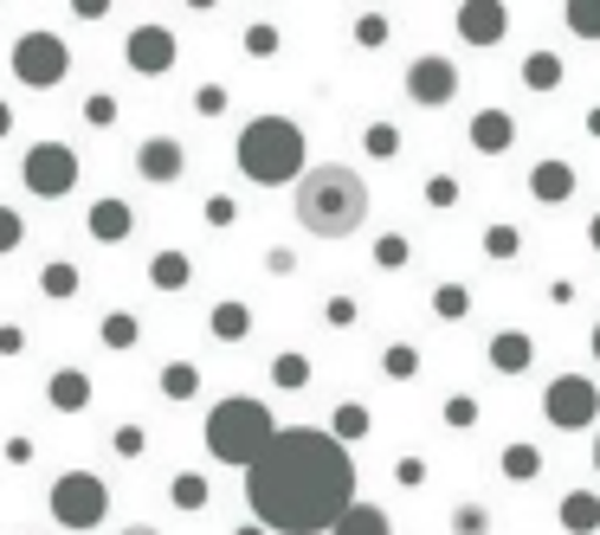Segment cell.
Instances as JSON below:
<instances>
[{"label": "cell", "instance_id": "cell-1", "mask_svg": "<svg viewBox=\"0 0 600 535\" xmlns=\"http://www.w3.org/2000/svg\"><path fill=\"white\" fill-rule=\"evenodd\" d=\"M246 503L266 535H323L355 503V459L323 426H278L246 465Z\"/></svg>", "mask_w": 600, "mask_h": 535}, {"label": "cell", "instance_id": "cell-2", "mask_svg": "<svg viewBox=\"0 0 600 535\" xmlns=\"http://www.w3.org/2000/svg\"><path fill=\"white\" fill-rule=\"evenodd\" d=\"M368 219V181L342 162H323V168H304L297 175V226L317 233V239H349L362 233Z\"/></svg>", "mask_w": 600, "mask_h": 535}, {"label": "cell", "instance_id": "cell-3", "mask_svg": "<svg viewBox=\"0 0 600 535\" xmlns=\"http://www.w3.org/2000/svg\"><path fill=\"white\" fill-rule=\"evenodd\" d=\"M239 175L259 188H284L304 175V130L291 117H252L239 130Z\"/></svg>", "mask_w": 600, "mask_h": 535}, {"label": "cell", "instance_id": "cell-4", "mask_svg": "<svg viewBox=\"0 0 600 535\" xmlns=\"http://www.w3.org/2000/svg\"><path fill=\"white\" fill-rule=\"evenodd\" d=\"M271 413L259 401H246V394H233V401H220L207 413V426H200V439H207V459H220V465H252L259 452L271 445Z\"/></svg>", "mask_w": 600, "mask_h": 535}, {"label": "cell", "instance_id": "cell-5", "mask_svg": "<svg viewBox=\"0 0 600 535\" xmlns=\"http://www.w3.org/2000/svg\"><path fill=\"white\" fill-rule=\"evenodd\" d=\"M46 510H52L59 530H97L110 516V490H104L97 471H59L52 490H46Z\"/></svg>", "mask_w": 600, "mask_h": 535}, {"label": "cell", "instance_id": "cell-6", "mask_svg": "<svg viewBox=\"0 0 600 535\" xmlns=\"http://www.w3.org/2000/svg\"><path fill=\"white\" fill-rule=\"evenodd\" d=\"M13 78L26 84V91H59L71 78V46L52 33V26H33V33H20L13 39Z\"/></svg>", "mask_w": 600, "mask_h": 535}, {"label": "cell", "instance_id": "cell-7", "mask_svg": "<svg viewBox=\"0 0 600 535\" xmlns=\"http://www.w3.org/2000/svg\"><path fill=\"white\" fill-rule=\"evenodd\" d=\"M78 148L71 142H33L26 148V162H20V181H26V194L33 201H66L71 188H78Z\"/></svg>", "mask_w": 600, "mask_h": 535}, {"label": "cell", "instance_id": "cell-8", "mask_svg": "<svg viewBox=\"0 0 600 535\" xmlns=\"http://www.w3.org/2000/svg\"><path fill=\"white\" fill-rule=\"evenodd\" d=\"M175 26H130V39H123V66L136 78H162V71H175Z\"/></svg>", "mask_w": 600, "mask_h": 535}, {"label": "cell", "instance_id": "cell-9", "mask_svg": "<svg viewBox=\"0 0 600 535\" xmlns=\"http://www.w3.org/2000/svg\"><path fill=\"white\" fill-rule=\"evenodd\" d=\"M542 413H549L555 426H588V419L600 413L595 381H581V374H555L549 394H542Z\"/></svg>", "mask_w": 600, "mask_h": 535}, {"label": "cell", "instance_id": "cell-10", "mask_svg": "<svg viewBox=\"0 0 600 535\" xmlns=\"http://www.w3.org/2000/svg\"><path fill=\"white\" fill-rule=\"evenodd\" d=\"M407 97H413V104H426V110L452 104V97H459V66H452V59H439V52L413 59V66H407Z\"/></svg>", "mask_w": 600, "mask_h": 535}, {"label": "cell", "instance_id": "cell-11", "mask_svg": "<svg viewBox=\"0 0 600 535\" xmlns=\"http://www.w3.org/2000/svg\"><path fill=\"white\" fill-rule=\"evenodd\" d=\"M136 175H142L149 188H175V181L188 175V148H181L175 135H149V142L136 148Z\"/></svg>", "mask_w": 600, "mask_h": 535}, {"label": "cell", "instance_id": "cell-12", "mask_svg": "<svg viewBox=\"0 0 600 535\" xmlns=\"http://www.w3.org/2000/svg\"><path fill=\"white\" fill-rule=\"evenodd\" d=\"M84 233L97 239V246H123L136 233V206L123 201V194H110V201H91V213H84Z\"/></svg>", "mask_w": 600, "mask_h": 535}, {"label": "cell", "instance_id": "cell-13", "mask_svg": "<svg viewBox=\"0 0 600 535\" xmlns=\"http://www.w3.org/2000/svg\"><path fill=\"white\" fill-rule=\"evenodd\" d=\"M504 26H510V13H504L497 0H471V7H459V33H466L471 46H497Z\"/></svg>", "mask_w": 600, "mask_h": 535}, {"label": "cell", "instance_id": "cell-14", "mask_svg": "<svg viewBox=\"0 0 600 535\" xmlns=\"http://www.w3.org/2000/svg\"><path fill=\"white\" fill-rule=\"evenodd\" d=\"M510 142H517V117L510 110H478L471 117V148L478 155H504Z\"/></svg>", "mask_w": 600, "mask_h": 535}, {"label": "cell", "instance_id": "cell-15", "mask_svg": "<svg viewBox=\"0 0 600 535\" xmlns=\"http://www.w3.org/2000/svg\"><path fill=\"white\" fill-rule=\"evenodd\" d=\"M91 394H97V388H91V374H84V368H59V374L46 381V401H52V413H84V406H91Z\"/></svg>", "mask_w": 600, "mask_h": 535}, {"label": "cell", "instance_id": "cell-16", "mask_svg": "<svg viewBox=\"0 0 600 535\" xmlns=\"http://www.w3.org/2000/svg\"><path fill=\"white\" fill-rule=\"evenodd\" d=\"M188 284H195V259H188V252L162 246V252L149 259V290H168V297H175V290H188Z\"/></svg>", "mask_w": 600, "mask_h": 535}, {"label": "cell", "instance_id": "cell-17", "mask_svg": "<svg viewBox=\"0 0 600 535\" xmlns=\"http://www.w3.org/2000/svg\"><path fill=\"white\" fill-rule=\"evenodd\" d=\"M530 335L523 330H497L491 335V368H497V374H523V368H530Z\"/></svg>", "mask_w": 600, "mask_h": 535}, {"label": "cell", "instance_id": "cell-18", "mask_svg": "<svg viewBox=\"0 0 600 535\" xmlns=\"http://www.w3.org/2000/svg\"><path fill=\"white\" fill-rule=\"evenodd\" d=\"M530 194L536 201H568V194H575V168H568V162H536V175H530Z\"/></svg>", "mask_w": 600, "mask_h": 535}, {"label": "cell", "instance_id": "cell-19", "mask_svg": "<svg viewBox=\"0 0 600 535\" xmlns=\"http://www.w3.org/2000/svg\"><path fill=\"white\" fill-rule=\"evenodd\" d=\"M330 535H395V523H388V510H375V503H349L330 523Z\"/></svg>", "mask_w": 600, "mask_h": 535}, {"label": "cell", "instance_id": "cell-20", "mask_svg": "<svg viewBox=\"0 0 600 535\" xmlns=\"http://www.w3.org/2000/svg\"><path fill=\"white\" fill-rule=\"evenodd\" d=\"M207 330H213V342H246V335H252V310H246L239 297H226V304H213Z\"/></svg>", "mask_w": 600, "mask_h": 535}, {"label": "cell", "instance_id": "cell-21", "mask_svg": "<svg viewBox=\"0 0 600 535\" xmlns=\"http://www.w3.org/2000/svg\"><path fill=\"white\" fill-rule=\"evenodd\" d=\"M155 388H162V401L168 406H188L200 394V368L195 361H168V368L155 374Z\"/></svg>", "mask_w": 600, "mask_h": 535}, {"label": "cell", "instance_id": "cell-22", "mask_svg": "<svg viewBox=\"0 0 600 535\" xmlns=\"http://www.w3.org/2000/svg\"><path fill=\"white\" fill-rule=\"evenodd\" d=\"M271 388H278V394H304V388H310V355H297V348L271 355Z\"/></svg>", "mask_w": 600, "mask_h": 535}, {"label": "cell", "instance_id": "cell-23", "mask_svg": "<svg viewBox=\"0 0 600 535\" xmlns=\"http://www.w3.org/2000/svg\"><path fill=\"white\" fill-rule=\"evenodd\" d=\"M78 290H84V277H78V265H71V259H52V265H39V297L66 304V297H78Z\"/></svg>", "mask_w": 600, "mask_h": 535}, {"label": "cell", "instance_id": "cell-24", "mask_svg": "<svg viewBox=\"0 0 600 535\" xmlns=\"http://www.w3.org/2000/svg\"><path fill=\"white\" fill-rule=\"evenodd\" d=\"M97 342H104V348H117V355H123V348H136V342H142V323H136V310H110V317L97 323Z\"/></svg>", "mask_w": 600, "mask_h": 535}, {"label": "cell", "instance_id": "cell-25", "mask_svg": "<svg viewBox=\"0 0 600 535\" xmlns=\"http://www.w3.org/2000/svg\"><path fill=\"white\" fill-rule=\"evenodd\" d=\"M168 503L175 510H207V477L200 471H175L168 477Z\"/></svg>", "mask_w": 600, "mask_h": 535}, {"label": "cell", "instance_id": "cell-26", "mask_svg": "<svg viewBox=\"0 0 600 535\" xmlns=\"http://www.w3.org/2000/svg\"><path fill=\"white\" fill-rule=\"evenodd\" d=\"M523 84H530V91H555V84H562V59H555V52H530V59H523Z\"/></svg>", "mask_w": 600, "mask_h": 535}, {"label": "cell", "instance_id": "cell-27", "mask_svg": "<svg viewBox=\"0 0 600 535\" xmlns=\"http://www.w3.org/2000/svg\"><path fill=\"white\" fill-rule=\"evenodd\" d=\"M562 523H568V530H575V535L600 530V503H595V497H588V490H575V497L562 503Z\"/></svg>", "mask_w": 600, "mask_h": 535}, {"label": "cell", "instance_id": "cell-28", "mask_svg": "<svg viewBox=\"0 0 600 535\" xmlns=\"http://www.w3.org/2000/svg\"><path fill=\"white\" fill-rule=\"evenodd\" d=\"M362 432H368V406H336V419H330V439L336 445H349V439H362Z\"/></svg>", "mask_w": 600, "mask_h": 535}, {"label": "cell", "instance_id": "cell-29", "mask_svg": "<svg viewBox=\"0 0 600 535\" xmlns=\"http://www.w3.org/2000/svg\"><path fill=\"white\" fill-rule=\"evenodd\" d=\"M362 148H368L375 162H395L400 155V130L395 123H368V130H362Z\"/></svg>", "mask_w": 600, "mask_h": 535}, {"label": "cell", "instance_id": "cell-30", "mask_svg": "<svg viewBox=\"0 0 600 535\" xmlns=\"http://www.w3.org/2000/svg\"><path fill=\"white\" fill-rule=\"evenodd\" d=\"M433 310H439L446 323H459V317L471 310V290L466 284H439V290H433Z\"/></svg>", "mask_w": 600, "mask_h": 535}, {"label": "cell", "instance_id": "cell-31", "mask_svg": "<svg viewBox=\"0 0 600 535\" xmlns=\"http://www.w3.org/2000/svg\"><path fill=\"white\" fill-rule=\"evenodd\" d=\"M110 452H117V459H142V452H149V432H142L136 419H123V426L110 432Z\"/></svg>", "mask_w": 600, "mask_h": 535}, {"label": "cell", "instance_id": "cell-32", "mask_svg": "<svg viewBox=\"0 0 600 535\" xmlns=\"http://www.w3.org/2000/svg\"><path fill=\"white\" fill-rule=\"evenodd\" d=\"M452 535H491V510L484 503H459L452 510Z\"/></svg>", "mask_w": 600, "mask_h": 535}, {"label": "cell", "instance_id": "cell-33", "mask_svg": "<svg viewBox=\"0 0 600 535\" xmlns=\"http://www.w3.org/2000/svg\"><path fill=\"white\" fill-rule=\"evenodd\" d=\"M117 117H123V110H117V97H110V91H97V97H84V123H91V130H110Z\"/></svg>", "mask_w": 600, "mask_h": 535}, {"label": "cell", "instance_id": "cell-34", "mask_svg": "<svg viewBox=\"0 0 600 535\" xmlns=\"http://www.w3.org/2000/svg\"><path fill=\"white\" fill-rule=\"evenodd\" d=\"M568 26L581 39H600V0H568Z\"/></svg>", "mask_w": 600, "mask_h": 535}, {"label": "cell", "instance_id": "cell-35", "mask_svg": "<svg viewBox=\"0 0 600 535\" xmlns=\"http://www.w3.org/2000/svg\"><path fill=\"white\" fill-rule=\"evenodd\" d=\"M20 246H26V219H20V206H0V259Z\"/></svg>", "mask_w": 600, "mask_h": 535}, {"label": "cell", "instance_id": "cell-36", "mask_svg": "<svg viewBox=\"0 0 600 535\" xmlns=\"http://www.w3.org/2000/svg\"><path fill=\"white\" fill-rule=\"evenodd\" d=\"M381 368H388V374H395V381H413V374H420V355H413V348H407V342H395V348H388V355H381Z\"/></svg>", "mask_w": 600, "mask_h": 535}, {"label": "cell", "instance_id": "cell-37", "mask_svg": "<svg viewBox=\"0 0 600 535\" xmlns=\"http://www.w3.org/2000/svg\"><path fill=\"white\" fill-rule=\"evenodd\" d=\"M536 471H542L536 445H510V452H504V477H536Z\"/></svg>", "mask_w": 600, "mask_h": 535}, {"label": "cell", "instance_id": "cell-38", "mask_svg": "<svg viewBox=\"0 0 600 535\" xmlns=\"http://www.w3.org/2000/svg\"><path fill=\"white\" fill-rule=\"evenodd\" d=\"M200 213H207V226H220V233H226V226L239 219V201H233V194H207V206H200Z\"/></svg>", "mask_w": 600, "mask_h": 535}, {"label": "cell", "instance_id": "cell-39", "mask_svg": "<svg viewBox=\"0 0 600 535\" xmlns=\"http://www.w3.org/2000/svg\"><path fill=\"white\" fill-rule=\"evenodd\" d=\"M517 246H523L517 226H491V233H484V252H491V259H517Z\"/></svg>", "mask_w": 600, "mask_h": 535}, {"label": "cell", "instance_id": "cell-40", "mask_svg": "<svg viewBox=\"0 0 600 535\" xmlns=\"http://www.w3.org/2000/svg\"><path fill=\"white\" fill-rule=\"evenodd\" d=\"M375 265H388V271L407 265V239H400V233H381V239H375Z\"/></svg>", "mask_w": 600, "mask_h": 535}, {"label": "cell", "instance_id": "cell-41", "mask_svg": "<svg viewBox=\"0 0 600 535\" xmlns=\"http://www.w3.org/2000/svg\"><path fill=\"white\" fill-rule=\"evenodd\" d=\"M246 52H252V59H271V52H278V26H266V20L246 26Z\"/></svg>", "mask_w": 600, "mask_h": 535}, {"label": "cell", "instance_id": "cell-42", "mask_svg": "<svg viewBox=\"0 0 600 535\" xmlns=\"http://www.w3.org/2000/svg\"><path fill=\"white\" fill-rule=\"evenodd\" d=\"M355 39L362 46H388V13H362L355 20Z\"/></svg>", "mask_w": 600, "mask_h": 535}, {"label": "cell", "instance_id": "cell-43", "mask_svg": "<svg viewBox=\"0 0 600 535\" xmlns=\"http://www.w3.org/2000/svg\"><path fill=\"white\" fill-rule=\"evenodd\" d=\"M195 110H200V117H220V110H226V84H200Z\"/></svg>", "mask_w": 600, "mask_h": 535}, {"label": "cell", "instance_id": "cell-44", "mask_svg": "<svg viewBox=\"0 0 600 535\" xmlns=\"http://www.w3.org/2000/svg\"><path fill=\"white\" fill-rule=\"evenodd\" d=\"M33 452H39V445H33L26 432H13V439L0 445V459H7V465H33Z\"/></svg>", "mask_w": 600, "mask_h": 535}, {"label": "cell", "instance_id": "cell-45", "mask_svg": "<svg viewBox=\"0 0 600 535\" xmlns=\"http://www.w3.org/2000/svg\"><path fill=\"white\" fill-rule=\"evenodd\" d=\"M426 201H433V206H452V201H459V181H452V175H433V181H426Z\"/></svg>", "mask_w": 600, "mask_h": 535}, {"label": "cell", "instance_id": "cell-46", "mask_svg": "<svg viewBox=\"0 0 600 535\" xmlns=\"http://www.w3.org/2000/svg\"><path fill=\"white\" fill-rule=\"evenodd\" d=\"M323 317H330L336 330H349V323H355V297H330V304H323Z\"/></svg>", "mask_w": 600, "mask_h": 535}, {"label": "cell", "instance_id": "cell-47", "mask_svg": "<svg viewBox=\"0 0 600 535\" xmlns=\"http://www.w3.org/2000/svg\"><path fill=\"white\" fill-rule=\"evenodd\" d=\"M26 342L33 335L20 330V323H0V355H26Z\"/></svg>", "mask_w": 600, "mask_h": 535}, {"label": "cell", "instance_id": "cell-48", "mask_svg": "<svg viewBox=\"0 0 600 535\" xmlns=\"http://www.w3.org/2000/svg\"><path fill=\"white\" fill-rule=\"evenodd\" d=\"M471 419H478V401H466V394L446 401V426H471Z\"/></svg>", "mask_w": 600, "mask_h": 535}, {"label": "cell", "instance_id": "cell-49", "mask_svg": "<svg viewBox=\"0 0 600 535\" xmlns=\"http://www.w3.org/2000/svg\"><path fill=\"white\" fill-rule=\"evenodd\" d=\"M266 271H271V277H284V271H297V252H284V246H271V252H266Z\"/></svg>", "mask_w": 600, "mask_h": 535}, {"label": "cell", "instance_id": "cell-50", "mask_svg": "<svg viewBox=\"0 0 600 535\" xmlns=\"http://www.w3.org/2000/svg\"><path fill=\"white\" fill-rule=\"evenodd\" d=\"M71 13H78V20H104V13H110V0H71Z\"/></svg>", "mask_w": 600, "mask_h": 535}, {"label": "cell", "instance_id": "cell-51", "mask_svg": "<svg viewBox=\"0 0 600 535\" xmlns=\"http://www.w3.org/2000/svg\"><path fill=\"white\" fill-rule=\"evenodd\" d=\"M400 484H426V465L420 459H400Z\"/></svg>", "mask_w": 600, "mask_h": 535}, {"label": "cell", "instance_id": "cell-52", "mask_svg": "<svg viewBox=\"0 0 600 535\" xmlns=\"http://www.w3.org/2000/svg\"><path fill=\"white\" fill-rule=\"evenodd\" d=\"M117 535H162V530H155V523H123Z\"/></svg>", "mask_w": 600, "mask_h": 535}, {"label": "cell", "instance_id": "cell-53", "mask_svg": "<svg viewBox=\"0 0 600 535\" xmlns=\"http://www.w3.org/2000/svg\"><path fill=\"white\" fill-rule=\"evenodd\" d=\"M7 130H13V110H7V97H0V142H7Z\"/></svg>", "mask_w": 600, "mask_h": 535}, {"label": "cell", "instance_id": "cell-54", "mask_svg": "<svg viewBox=\"0 0 600 535\" xmlns=\"http://www.w3.org/2000/svg\"><path fill=\"white\" fill-rule=\"evenodd\" d=\"M588 130H595V135H600V110H588Z\"/></svg>", "mask_w": 600, "mask_h": 535}, {"label": "cell", "instance_id": "cell-55", "mask_svg": "<svg viewBox=\"0 0 600 535\" xmlns=\"http://www.w3.org/2000/svg\"><path fill=\"white\" fill-rule=\"evenodd\" d=\"M233 535H266V530H259V523H246V530H233Z\"/></svg>", "mask_w": 600, "mask_h": 535}, {"label": "cell", "instance_id": "cell-56", "mask_svg": "<svg viewBox=\"0 0 600 535\" xmlns=\"http://www.w3.org/2000/svg\"><path fill=\"white\" fill-rule=\"evenodd\" d=\"M588 233H595V252H600V213H595V226H588Z\"/></svg>", "mask_w": 600, "mask_h": 535}, {"label": "cell", "instance_id": "cell-57", "mask_svg": "<svg viewBox=\"0 0 600 535\" xmlns=\"http://www.w3.org/2000/svg\"><path fill=\"white\" fill-rule=\"evenodd\" d=\"M595 355H600V323H595Z\"/></svg>", "mask_w": 600, "mask_h": 535}, {"label": "cell", "instance_id": "cell-58", "mask_svg": "<svg viewBox=\"0 0 600 535\" xmlns=\"http://www.w3.org/2000/svg\"><path fill=\"white\" fill-rule=\"evenodd\" d=\"M595 471H600V439H595Z\"/></svg>", "mask_w": 600, "mask_h": 535}]
</instances>
